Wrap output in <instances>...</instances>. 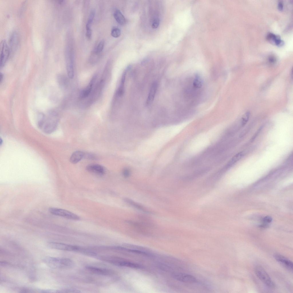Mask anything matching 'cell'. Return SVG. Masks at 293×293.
<instances>
[{"label":"cell","mask_w":293,"mask_h":293,"mask_svg":"<svg viewBox=\"0 0 293 293\" xmlns=\"http://www.w3.org/2000/svg\"><path fill=\"white\" fill-rule=\"evenodd\" d=\"M58 119V116L57 113L54 111H50L47 117L45 116L38 126L45 133H51L56 129Z\"/></svg>","instance_id":"cell-1"},{"label":"cell","mask_w":293,"mask_h":293,"mask_svg":"<svg viewBox=\"0 0 293 293\" xmlns=\"http://www.w3.org/2000/svg\"><path fill=\"white\" fill-rule=\"evenodd\" d=\"M43 261L50 267L55 269L72 268L74 266L73 262L68 258L48 256L43 259Z\"/></svg>","instance_id":"cell-2"},{"label":"cell","mask_w":293,"mask_h":293,"mask_svg":"<svg viewBox=\"0 0 293 293\" xmlns=\"http://www.w3.org/2000/svg\"><path fill=\"white\" fill-rule=\"evenodd\" d=\"M99 259L113 265L135 269H140L142 268L138 264L122 259L119 257L110 256H102Z\"/></svg>","instance_id":"cell-3"},{"label":"cell","mask_w":293,"mask_h":293,"mask_svg":"<svg viewBox=\"0 0 293 293\" xmlns=\"http://www.w3.org/2000/svg\"><path fill=\"white\" fill-rule=\"evenodd\" d=\"M255 272L258 277L266 286L272 289L276 288L275 284L262 266L259 265L256 266Z\"/></svg>","instance_id":"cell-4"},{"label":"cell","mask_w":293,"mask_h":293,"mask_svg":"<svg viewBox=\"0 0 293 293\" xmlns=\"http://www.w3.org/2000/svg\"><path fill=\"white\" fill-rule=\"evenodd\" d=\"M49 210L51 214L57 216L73 220H78L80 219L78 216L68 210L54 207L50 208Z\"/></svg>","instance_id":"cell-5"},{"label":"cell","mask_w":293,"mask_h":293,"mask_svg":"<svg viewBox=\"0 0 293 293\" xmlns=\"http://www.w3.org/2000/svg\"><path fill=\"white\" fill-rule=\"evenodd\" d=\"M0 67H3L11 55L9 47L6 41L3 40L0 43Z\"/></svg>","instance_id":"cell-6"},{"label":"cell","mask_w":293,"mask_h":293,"mask_svg":"<svg viewBox=\"0 0 293 293\" xmlns=\"http://www.w3.org/2000/svg\"><path fill=\"white\" fill-rule=\"evenodd\" d=\"M48 246L52 249L62 250L78 252L79 247L64 243L50 242L47 244Z\"/></svg>","instance_id":"cell-7"},{"label":"cell","mask_w":293,"mask_h":293,"mask_svg":"<svg viewBox=\"0 0 293 293\" xmlns=\"http://www.w3.org/2000/svg\"><path fill=\"white\" fill-rule=\"evenodd\" d=\"M172 275L175 279L182 282L192 283H195L197 281V280L195 277L184 273L174 272Z\"/></svg>","instance_id":"cell-8"},{"label":"cell","mask_w":293,"mask_h":293,"mask_svg":"<svg viewBox=\"0 0 293 293\" xmlns=\"http://www.w3.org/2000/svg\"><path fill=\"white\" fill-rule=\"evenodd\" d=\"M19 42V34L16 31H13L10 36L8 44L11 55L14 54L17 50Z\"/></svg>","instance_id":"cell-9"},{"label":"cell","mask_w":293,"mask_h":293,"mask_svg":"<svg viewBox=\"0 0 293 293\" xmlns=\"http://www.w3.org/2000/svg\"><path fill=\"white\" fill-rule=\"evenodd\" d=\"M86 269L92 273L104 276L111 275L113 274L112 270L106 268H101L92 266L86 267Z\"/></svg>","instance_id":"cell-10"},{"label":"cell","mask_w":293,"mask_h":293,"mask_svg":"<svg viewBox=\"0 0 293 293\" xmlns=\"http://www.w3.org/2000/svg\"><path fill=\"white\" fill-rule=\"evenodd\" d=\"M96 78L97 75L95 74L93 76L87 86L81 91L80 96L81 99H85L89 96L93 90Z\"/></svg>","instance_id":"cell-11"},{"label":"cell","mask_w":293,"mask_h":293,"mask_svg":"<svg viewBox=\"0 0 293 293\" xmlns=\"http://www.w3.org/2000/svg\"><path fill=\"white\" fill-rule=\"evenodd\" d=\"M274 258L288 270H292L293 265L292 262L284 256L280 254H276L274 255Z\"/></svg>","instance_id":"cell-12"},{"label":"cell","mask_w":293,"mask_h":293,"mask_svg":"<svg viewBox=\"0 0 293 293\" xmlns=\"http://www.w3.org/2000/svg\"><path fill=\"white\" fill-rule=\"evenodd\" d=\"M86 169L90 172L99 175H103L105 173V170L103 167L97 164L88 165L86 167Z\"/></svg>","instance_id":"cell-13"},{"label":"cell","mask_w":293,"mask_h":293,"mask_svg":"<svg viewBox=\"0 0 293 293\" xmlns=\"http://www.w3.org/2000/svg\"><path fill=\"white\" fill-rule=\"evenodd\" d=\"M123 200L128 204L135 209L146 213L150 214L151 213L150 211L148 210L140 204L134 201L131 199L127 198H125L123 199Z\"/></svg>","instance_id":"cell-14"},{"label":"cell","mask_w":293,"mask_h":293,"mask_svg":"<svg viewBox=\"0 0 293 293\" xmlns=\"http://www.w3.org/2000/svg\"><path fill=\"white\" fill-rule=\"evenodd\" d=\"M158 87L157 83L154 82L152 84L146 102V104H150L153 101L157 91Z\"/></svg>","instance_id":"cell-15"},{"label":"cell","mask_w":293,"mask_h":293,"mask_svg":"<svg viewBox=\"0 0 293 293\" xmlns=\"http://www.w3.org/2000/svg\"><path fill=\"white\" fill-rule=\"evenodd\" d=\"M66 70L68 77L72 79L74 76V69L73 59L71 55L67 57Z\"/></svg>","instance_id":"cell-16"},{"label":"cell","mask_w":293,"mask_h":293,"mask_svg":"<svg viewBox=\"0 0 293 293\" xmlns=\"http://www.w3.org/2000/svg\"><path fill=\"white\" fill-rule=\"evenodd\" d=\"M130 68L128 66L124 71L122 76L120 84L117 91V94L119 96L123 95L124 92V85L126 75L127 71Z\"/></svg>","instance_id":"cell-17"},{"label":"cell","mask_w":293,"mask_h":293,"mask_svg":"<svg viewBox=\"0 0 293 293\" xmlns=\"http://www.w3.org/2000/svg\"><path fill=\"white\" fill-rule=\"evenodd\" d=\"M267 40L274 43L276 45L279 46L283 45L284 44L283 41L281 40L280 37L272 33H270L267 36Z\"/></svg>","instance_id":"cell-18"},{"label":"cell","mask_w":293,"mask_h":293,"mask_svg":"<svg viewBox=\"0 0 293 293\" xmlns=\"http://www.w3.org/2000/svg\"><path fill=\"white\" fill-rule=\"evenodd\" d=\"M84 153L83 152L80 151H76L71 155L70 158V162L73 164H76L84 158Z\"/></svg>","instance_id":"cell-19"},{"label":"cell","mask_w":293,"mask_h":293,"mask_svg":"<svg viewBox=\"0 0 293 293\" xmlns=\"http://www.w3.org/2000/svg\"><path fill=\"white\" fill-rule=\"evenodd\" d=\"M114 16L116 21L119 24L122 25L125 23V18L119 10L116 9L114 11Z\"/></svg>","instance_id":"cell-20"},{"label":"cell","mask_w":293,"mask_h":293,"mask_svg":"<svg viewBox=\"0 0 293 293\" xmlns=\"http://www.w3.org/2000/svg\"><path fill=\"white\" fill-rule=\"evenodd\" d=\"M243 155L242 151L239 152L235 154L229 162L227 167H229L234 165L242 157Z\"/></svg>","instance_id":"cell-21"},{"label":"cell","mask_w":293,"mask_h":293,"mask_svg":"<svg viewBox=\"0 0 293 293\" xmlns=\"http://www.w3.org/2000/svg\"><path fill=\"white\" fill-rule=\"evenodd\" d=\"M250 116V113L248 111L246 112L242 116L240 121L241 127L244 126L249 120Z\"/></svg>","instance_id":"cell-22"},{"label":"cell","mask_w":293,"mask_h":293,"mask_svg":"<svg viewBox=\"0 0 293 293\" xmlns=\"http://www.w3.org/2000/svg\"><path fill=\"white\" fill-rule=\"evenodd\" d=\"M202 81L200 77L198 75L195 76L193 82L194 87L196 88H199L202 86Z\"/></svg>","instance_id":"cell-23"},{"label":"cell","mask_w":293,"mask_h":293,"mask_svg":"<svg viewBox=\"0 0 293 293\" xmlns=\"http://www.w3.org/2000/svg\"><path fill=\"white\" fill-rule=\"evenodd\" d=\"M80 290L75 288H67L56 291L58 293H80Z\"/></svg>","instance_id":"cell-24"},{"label":"cell","mask_w":293,"mask_h":293,"mask_svg":"<svg viewBox=\"0 0 293 293\" xmlns=\"http://www.w3.org/2000/svg\"><path fill=\"white\" fill-rule=\"evenodd\" d=\"M121 34L120 30L118 27H113L111 31V35L113 37L117 38L119 37Z\"/></svg>","instance_id":"cell-25"},{"label":"cell","mask_w":293,"mask_h":293,"mask_svg":"<svg viewBox=\"0 0 293 293\" xmlns=\"http://www.w3.org/2000/svg\"><path fill=\"white\" fill-rule=\"evenodd\" d=\"M104 44V41L103 40H102L100 41L96 50L95 52L96 54H98L102 51L103 49Z\"/></svg>","instance_id":"cell-26"},{"label":"cell","mask_w":293,"mask_h":293,"mask_svg":"<svg viewBox=\"0 0 293 293\" xmlns=\"http://www.w3.org/2000/svg\"><path fill=\"white\" fill-rule=\"evenodd\" d=\"M95 15V11L94 9H92L90 12L89 17L86 23L88 25H91Z\"/></svg>","instance_id":"cell-27"},{"label":"cell","mask_w":293,"mask_h":293,"mask_svg":"<svg viewBox=\"0 0 293 293\" xmlns=\"http://www.w3.org/2000/svg\"><path fill=\"white\" fill-rule=\"evenodd\" d=\"M264 125H262L259 127L257 131L254 134L250 139V142H252L255 140L260 133V132L264 127Z\"/></svg>","instance_id":"cell-28"},{"label":"cell","mask_w":293,"mask_h":293,"mask_svg":"<svg viewBox=\"0 0 293 293\" xmlns=\"http://www.w3.org/2000/svg\"><path fill=\"white\" fill-rule=\"evenodd\" d=\"M84 158L92 160H95L97 158L96 156L93 154L85 153H84Z\"/></svg>","instance_id":"cell-29"},{"label":"cell","mask_w":293,"mask_h":293,"mask_svg":"<svg viewBox=\"0 0 293 293\" xmlns=\"http://www.w3.org/2000/svg\"><path fill=\"white\" fill-rule=\"evenodd\" d=\"M159 24V20L158 18L154 19L152 22V27L153 29H156L158 27Z\"/></svg>","instance_id":"cell-30"},{"label":"cell","mask_w":293,"mask_h":293,"mask_svg":"<svg viewBox=\"0 0 293 293\" xmlns=\"http://www.w3.org/2000/svg\"><path fill=\"white\" fill-rule=\"evenodd\" d=\"M86 35L88 39H90L91 37L92 31L91 27L86 26Z\"/></svg>","instance_id":"cell-31"},{"label":"cell","mask_w":293,"mask_h":293,"mask_svg":"<svg viewBox=\"0 0 293 293\" xmlns=\"http://www.w3.org/2000/svg\"><path fill=\"white\" fill-rule=\"evenodd\" d=\"M122 174L124 177H128L130 176V171L128 169H125L123 171Z\"/></svg>","instance_id":"cell-32"},{"label":"cell","mask_w":293,"mask_h":293,"mask_svg":"<svg viewBox=\"0 0 293 293\" xmlns=\"http://www.w3.org/2000/svg\"><path fill=\"white\" fill-rule=\"evenodd\" d=\"M268 61L271 64L275 63L276 61V58L274 56H270L268 58Z\"/></svg>","instance_id":"cell-33"},{"label":"cell","mask_w":293,"mask_h":293,"mask_svg":"<svg viewBox=\"0 0 293 293\" xmlns=\"http://www.w3.org/2000/svg\"><path fill=\"white\" fill-rule=\"evenodd\" d=\"M272 220V218L270 216H267L265 217L263 219V221L265 223H270Z\"/></svg>","instance_id":"cell-34"},{"label":"cell","mask_w":293,"mask_h":293,"mask_svg":"<svg viewBox=\"0 0 293 293\" xmlns=\"http://www.w3.org/2000/svg\"><path fill=\"white\" fill-rule=\"evenodd\" d=\"M283 4L282 1H280L279 2L278 5V9L281 11L283 9Z\"/></svg>","instance_id":"cell-35"},{"label":"cell","mask_w":293,"mask_h":293,"mask_svg":"<svg viewBox=\"0 0 293 293\" xmlns=\"http://www.w3.org/2000/svg\"><path fill=\"white\" fill-rule=\"evenodd\" d=\"M0 76V82H2V80H3V74H2L1 73Z\"/></svg>","instance_id":"cell-36"}]
</instances>
